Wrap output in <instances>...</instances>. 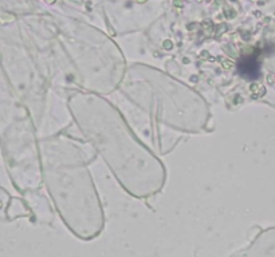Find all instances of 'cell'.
<instances>
[{
	"mask_svg": "<svg viewBox=\"0 0 275 257\" xmlns=\"http://www.w3.org/2000/svg\"><path fill=\"white\" fill-rule=\"evenodd\" d=\"M174 6H178V7H180V6H183V3L178 1V0H174Z\"/></svg>",
	"mask_w": 275,
	"mask_h": 257,
	"instance_id": "52a82bcc",
	"label": "cell"
},
{
	"mask_svg": "<svg viewBox=\"0 0 275 257\" xmlns=\"http://www.w3.org/2000/svg\"><path fill=\"white\" fill-rule=\"evenodd\" d=\"M226 30H227V26H226V24H220V26H219V28H217V31H216V32H217L216 35L223 34V32L226 31Z\"/></svg>",
	"mask_w": 275,
	"mask_h": 257,
	"instance_id": "8992f818",
	"label": "cell"
},
{
	"mask_svg": "<svg viewBox=\"0 0 275 257\" xmlns=\"http://www.w3.org/2000/svg\"><path fill=\"white\" fill-rule=\"evenodd\" d=\"M222 66H223V68L230 70L233 67V63L231 62V60H223V62H222Z\"/></svg>",
	"mask_w": 275,
	"mask_h": 257,
	"instance_id": "277c9868",
	"label": "cell"
},
{
	"mask_svg": "<svg viewBox=\"0 0 275 257\" xmlns=\"http://www.w3.org/2000/svg\"><path fill=\"white\" fill-rule=\"evenodd\" d=\"M162 46H164V48H165V50H171L172 47H173V43H172L171 40H165Z\"/></svg>",
	"mask_w": 275,
	"mask_h": 257,
	"instance_id": "5b68a950",
	"label": "cell"
},
{
	"mask_svg": "<svg viewBox=\"0 0 275 257\" xmlns=\"http://www.w3.org/2000/svg\"><path fill=\"white\" fill-rule=\"evenodd\" d=\"M134 1H137V3H145L146 0H134Z\"/></svg>",
	"mask_w": 275,
	"mask_h": 257,
	"instance_id": "9c48e42d",
	"label": "cell"
},
{
	"mask_svg": "<svg viewBox=\"0 0 275 257\" xmlns=\"http://www.w3.org/2000/svg\"><path fill=\"white\" fill-rule=\"evenodd\" d=\"M49 4H52V3H55V0H46Z\"/></svg>",
	"mask_w": 275,
	"mask_h": 257,
	"instance_id": "ba28073f",
	"label": "cell"
},
{
	"mask_svg": "<svg viewBox=\"0 0 275 257\" xmlns=\"http://www.w3.org/2000/svg\"><path fill=\"white\" fill-rule=\"evenodd\" d=\"M206 1H209V0H206Z\"/></svg>",
	"mask_w": 275,
	"mask_h": 257,
	"instance_id": "30bf717a",
	"label": "cell"
},
{
	"mask_svg": "<svg viewBox=\"0 0 275 257\" xmlns=\"http://www.w3.org/2000/svg\"><path fill=\"white\" fill-rule=\"evenodd\" d=\"M251 93L254 95L255 98H259L266 93V88L265 86H262L260 83H252L251 84Z\"/></svg>",
	"mask_w": 275,
	"mask_h": 257,
	"instance_id": "6da1fadb",
	"label": "cell"
},
{
	"mask_svg": "<svg viewBox=\"0 0 275 257\" xmlns=\"http://www.w3.org/2000/svg\"><path fill=\"white\" fill-rule=\"evenodd\" d=\"M201 28L204 30V32L206 34H208V35H211L213 32V24H212V21L211 20H204L201 23Z\"/></svg>",
	"mask_w": 275,
	"mask_h": 257,
	"instance_id": "7a4b0ae2",
	"label": "cell"
},
{
	"mask_svg": "<svg viewBox=\"0 0 275 257\" xmlns=\"http://www.w3.org/2000/svg\"><path fill=\"white\" fill-rule=\"evenodd\" d=\"M235 15H236V11L233 10V8L231 7H224V16L227 17V19H232V17H235Z\"/></svg>",
	"mask_w": 275,
	"mask_h": 257,
	"instance_id": "3957f363",
	"label": "cell"
}]
</instances>
